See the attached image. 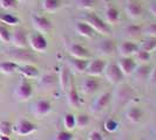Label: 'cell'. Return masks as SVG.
<instances>
[{
    "instance_id": "cell-34",
    "label": "cell",
    "mask_w": 156,
    "mask_h": 140,
    "mask_svg": "<svg viewBox=\"0 0 156 140\" xmlns=\"http://www.w3.org/2000/svg\"><path fill=\"white\" fill-rule=\"evenodd\" d=\"M135 56H136V60L140 61L142 64H147V63L150 61V57H151L150 53L144 52V50H142V49H139V50L135 53Z\"/></svg>"
},
{
    "instance_id": "cell-25",
    "label": "cell",
    "mask_w": 156,
    "mask_h": 140,
    "mask_svg": "<svg viewBox=\"0 0 156 140\" xmlns=\"http://www.w3.org/2000/svg\"><path fill=\"white\" fill-rule=\"evenodd\" d=\"M19 64L13 61H5L0 63V72L4 75H12L16 71H18Z\"/></svg>"
},
{
    "instance_id": "cell-35",
    "label": "cell",
    "mask_w": 156,
    "mask_h": 140,
    "mask_svg": "<svg viewBox=\"0 0 156 140\" xmlns=\"http://www.w3.org/2000/svg\"><path fill=\"white\" fill-rule=\"evenodd\" d=\"M11 32L8 31V28L4 25H0V41L4 43L11 42Z\"/></svg>"
},
{
    "instance_id": "cell-22",
    "label": "cell",
    "mask_w": 156,
    "mask_h": 140,
    "mask_svg": "<svg viewBox=\"0 0 156 140\" xmlns=\"http://www.w3.org/2000/svg\"><path fill=\"white\" fill-rule=\"evenodd\" d=\"M126 116H127V119H128L130 123L135 124V123H139L141 119H142V117H143V111H142V109L139 108V106H132V108L128 109Z\"/></svg>"
},
{
    "instance_id": "cell-26",
    "label": "cell",
    "mask_w": 156,
    "mask_h": 140,
    "mask_svg": "<svg viewBox=\"0 0 156 140\" xmlns=\"http://www.w3.org/2000/svg\"><path fill=\"white\" fill-rule=\"evenodd\" d=\"M62 6V0H42V8L45 12L53 13Z\"/></svg>"
},
{
    "instance_id": "cell-41",
    "label": "cell",
    "mask_w": 156,
    "mask_h": 140,
    "mask_svg": "<svg viewBox=\"0 0 156 140\" xmlns=\"http://www.w3.org/2000/svg\"><path fill=\"white\" fill-rule=\"evenodd\" d=\"M88 140H105V137L100 131H96L94 130L89 133V137H88Z\"/></svg>"
},
{
    "instance_id": "cell-36",
    "label": "cell",
    "mask_w": 156,
    "mask_h": 140,
    "mask_svg": "<svg viewBox=\"0 0 156 140\" xmlns=\"http://www.w3.org/2000/svg\"><path fill=\"white\" fill-rule=\"evenodd\" d=\"M53 140H74V135L70 131L63 130V131H59L55 133Z\"/></svg>"
},
{
    "instance_id": "cell-16",
    "label": "cell",
    "mask_w": 156,
    "mask_h": 140,
    "mask_svg": "<svg viewBox=\"0 0 156 140\" xmlns=\"http://www.w3.org/2000/svg\"><path fill=\"white\" fill-rule=\"evenodd\" d=\"M18 71L20 72V75L23 78H37L39 76V69L33 65V64H23V65H19Z\"/></svg>"
},
{
    "instance_id": "cell-45",
    "label": "cell",
    "mask_w": 156,
    "mask_h": 140,
    "mask_svg": "<svg viewBox=\"0 0 156 140\" xmlns=\"http://www.w3.org/2000/svg\"><path fill=\"white\" fill-rule=\"evenodd\" d=\"M0 140H12L9 137H6V135H0Z\"/></svg>"
},
{
    "instance_id": "cell-11",
    "label": "cell",
    "mask_w": 156,
    "mask_h": 140,
    "mask_svg": "<svg viewBox=\"0 0 156 140\" xmlns=\"http://www.w3.org/2000/svg\"><path fill=\"white\" fill-rule=\"evenodd\" d=\"M119 67L125 76H129L134 74V71L137 67V63L132 57H121V60L119 61Z\"/></svg>"
},
{
    "instance_id": "cell-5",
    "label": "cell",
    "mask_w": 156,
    "mask_h": 140,
    "mask_svg": "<svg viewBox=\"0 0 156 140\" xmlns=\"http://www.w3.org/2000/svg\"><path fill=\"white\" fill-rule=\"evenodd\" d=\"M28 46L34 52L38 53H45L48 48V41L41 33H34L31 36H28Z\"/></svg>"
},
{
    "instance_id": "cell-6",
    "label": "cell",
    "mask_w": 156,
    "mask_h": 140,
    "mask_svg": "<svg viewBox=\"0 0 156 140\" xmlns=\"http://www.w3.org/2000/svg\"><path fill=\"white\" fill-rule=\"evenodd\" d=\"M11 43L16 48L26 49L28 46V35L27 32L23 28H18L11 34Z\"/></svg>"
},
{
    "instance_id": "cell-37",
    "label": "cell",
    "mask_w": 156,
    "mask_h": 140,
    "mask_svg": "<svg viewBox=\"0 0 156 140\" xmlns=\"http://www.w3.org/2000/svg\"><path fill=\"white\" fill-rule=\"evenodd\" d=\"M18 50H16V58H19V60H21V61H30V60H33V56L30 54V52H27L26 49H19V48H16Z\"/></svg>"
},
{
    "instance_id": "cell-40",
    "label": "cell",
    "mask_w": 156,
    "mask_h": 140,
    "mask_svg": "<svg viewBox=\"0 0 156 140\" xmlns=\"http://www.w3.org/2000/svg\"><path fill=\"white\" fill-rule=\"evenodd\" d=\"M126 31L127 33L129 34V35H139L142 33V28H141V26H137V25H130V26H128L127 28H126Z\"/></svg>"
},
{
    "instance_id": "cell-10",
    "label": "cell",
    "mask_w": 156,
    "mask_h": 140,
    "mask_svg": "<svg viewBox=\"0 0 156 140\" xmlns=\"http://www.w3.org/2000/svg\"><path fill=\"white\" fill-rule=\"evenodd\" d=\"M106 67H107V63L105 62L103 60H101V58H95V60L89 62L86 72L89 76L96 77V76L101 75L102 72H105Z\"/></svg>"
},
{
    "instance_id": "cell-1",
    "label": "cell",
    "mask_w": 156,
    "mask_h": 140,
    "mask_svg": "<svg viewBox=\"0 0 156 140\" xmlns=\"http://www.w3.org/2000/svg\"><path fill=\"white\" fill-rule=\"evenodd\" d=\"M87 23L93 28L95 32L103 34V35H109L112 33L109 25L106 22L105 20H102L100 16H98L95 13H88L86 15Z\"/></svg>"
},
{
    "instance_id": "cell-21",
    "label": "cell",
    "mask_w": 156,
    "mask_h": 140,
    "mask_svg": "<svg viewBox=\"0 0 156 140\" xmlns=\"http://www.w3.org/2000/svg\"><path fill=\"white\" fill-rule=\"evenodd\" d=\"M75 31L79 35L83 36V38H92L94 35V29L85 21H78L75 23Z\"/></svg>"
},
{
    "instance_id": "cell-3",
    "label": "cell",
    "mask_w": 156,
    "mask_h": 140,
    "mask_svg": "<svg viewBox=\"0 0 156 140\" xmlns=\"http://www.w3.org/2000/svg\"><path fill=\"white\" fill-rule=\"evenodd\" d=\"M16 97L19 101H28L33 96V86L28 82L27 78H23L16 88V91H14Z\"/></svg>"
},
{
    "instance_id": "cell-32",
    "label": "cell",
    "mask_w": 156,
    "mask_h": 140,
    "mask_svg": "<svg viewBox=\"0 0 156 140\" xmlns=\"http://www.w3.org/2000/svg\"><path fill=\"white\" fill-rule=\"evenodd\" d=\"M119 126H120L119 123H117L115 119H113V118L107 119V120L105 122V124H103L105 130L109 133H113V132H115V131H117V130H119Z\"/></svg>"
},
{
    "instance_id": "cell-38",
    "label": "cell",
    "mask_w": 156,
    "mask_h": 140,
    "mask_svg": "<svg viewBox=\"0 0 156 140\" xmlns=\"http://www.w3.org/2000/svg\"><path fill=\"white\" fill-rule=\"evenodd\" d=\"M18 5V0H0V7L4 9H12Z\"/></svg>"
},
{
    "instance_id": "cell-7",
    "label": "cell",
    "mask_w": 156,
    "mask_h": 140,
    "mask_svg": "<svg viewBox=\"0 0 156 140\" xmlns=\"http://www.w3.org/2000/svg\"><path fill=\"white\" fill-rule=\"evenodd\" d=\"M52 109H53V106H52L51 101L42 98V99H39V101H37L34 103V105H33V115L35 117H38V118H41V117L49 115Z\"/></svg>"
},
{
    "instance_id": "cell-48",
    "label": "cell",
    "mask_w": 156,
    "mask_h": 140,
    "mask_svg": "<svg viewBox=\"0 0 156 140\" xmlns=\"http://www.w3.org/2000/svg\"><path fill=\"white\" fill-rule=\"evenodd\" d=\"M76 140H81V139H76Z\"/></svg>"
},
{
    "instance_id": "cell-39",
    "label": "cell",
    "mask_w": 156,
    "mask_h": 140,
    "mask_svg": "<svg viewBox=\"0 0 156 140\" xmlns=\"http://www.w3.org/2000/svg\"><path fill=\"white\" fill-rule=\"evenodd\" d=\"M96 4V0H78V5L80 8L83 9H90Z\"/></svg>"
},
{
    "instance_id": "cell-23",
    "label": "cell",
    "mask_w": 156,
    "mask_h": 140,
    "mask_svg": "<svg viewBox=\"0 0 156 140\" xmlns=\"http://www.w3.org/2000/svg\"><path fill=\"white\" fill-rule=\"evenodd\" d=\"M89 62L90 61L88 58H75V57L70 58L72 68L75 70L76 72H86Z\"/></svg>"
},
{
    "instance_id": "cell-28",
    "label": "cell",
    "mask_w": 156,
    "mask_h": 140,
    "mask_svg": "<svg viewBox=\"0 0 156 140\" xmlns=\"http://www.w3.org/2000/svg\"><path fill=\"white\" fill-rule=\"evenodd\" d=\"M0 22L5 23L7 26H18L20 23L19 18L13 14H9V13H2L0 14Z\"/></svg>"
},
{
    "instance_id": "cell-27",
    "label": "cell",
    "mask_w": 156,
    "mask_h": 140,
    "mask_svg": "<svg viewBox=\"0 0 156 140\" xmlns=\"http://www.w3.org/2000/svg\"><path fill=\"white\" fill-rule=\"evenodd\" d=\"M140 49L144 50V52H148V53H153L156 52V38L155 36H147L146 39L141 42Z\"/></svg>"
},
{
    "instance_id": "cell-24",
    "label": "cell",
    "mask_w": 156,
    "mask_h": 140,
    "mask_svg": "<svg viewBox=\"0 0 156 140\" xmlns=\"http://www.w3.org/2000/svg\"><path fill=\"white\" fill-rule=\"evenodd\" d=\"M105 16H106V21L107 23H112V25H115L120 19V12L116 7L114 6H109L107 7L106 12H105Z\"/></svg>"
},
{
    "instance_id": "cell-29",
    "label": "cell",
    "mask_w": 156,
    "mask_h": 140,
    "mask_svg": "<svg viewBox=\"0 0 156 140\" xmlns=\"http://www.w3.org/2000/svg\"><path fill=\"white\" fill-rule=\"evenodd\" d=\"M99 49L101 50V53L103 55H112L115 52L116 47H115V43H114L112 40H105V41L101 42Z\"/></svg>"
},
{
    "instance_id": "cell-12",
    "label": "cell",
    "mask_w": 156,
    "mask_h": 140,
    "mask_svg": "<svg viewBox=\"0 0 156 140\" xmlns=\"http://www.w3.org/2000/svg\"><path fill=\"white\" fill-rule=\"evenodd\" d=\"M117 50L122 57H130L132 55H135V53L139 50V46L133 41H123L119 46Z\"/></svg>"
},
{
    "instance_id": "cell-15",
    "label": "cell",
    "mask_w": 156,
    "mask_h": 140,
    "mask_svg": "<svg viewBox=\"0 0 156 140\" xmlns=\"http://www.w3.org/2000/svg\"><path fill=\"white\" fill-rule=\"evenodd\" d=\"M61 71H60V76H59V82H60V86H61V90L63 91H68V89L72 85V74H70L69 69L63 65L61 67Z\"/></svg>"
},
{
    "instance_id": "cell-18",
    "label": "cell",
    "mask_w": 156,
    "mask_h": 140,
    "mask_svg": "<svg viewBox=\"0 0 156 140\" xmlns=\"http://www.w3.org/2000/svg\"><path fill=\"white\" fill-rule=\"evenodd\" d=\"M67 98H68V104H69L70 106L75 108V109L80 108L81 104H82V101L80 98V95H79L78 90H76V88L73 84L70 85V88L67 91Z\"/></svg>"
},
{
    "instance_id": "cell-8",
    "label": "cell",
    "mask_w": 156,
    "mask_h": 140,
    "mask_svg": "<svg viewBox=\"0 0 156 140\" xmlns=\"http://www.w3.org/2000/svg\"><path fill=\"white\" fill-rule=\"evenodd\" d=\"M135 96V91L133 88L128 84H122L119 86V90L116 92V98L117 102H120V104L125 105L128 102H130Z\"/></svg>"
},
{
    "instance_id": "cell-9",
    "label": "cell",
    "mask_w": 156,
    "mask_h": 140,
    "mask_svg": "<svg viewBox=\"0 0 156 140\" xmlns=\"http://www.w3.org/2000/svg\"><path fill=\"white\" fill-rule=\"evenodd\" d=\"M33 26L39 33H48L52 29V22L51 20L44 15H33L32 16Z\"/></svg>"
},
{
    "instance_id": "cell-17",
    "label": "cell",
    "mask_w": 156,
    "mask_h": 140,
    "mask_svg": "<svg viewBox=\"0 0 156 140\" xmlns=\"http://www.w3.org/2000/svg\"><path fill=\"white\" fill-rule=\"evenodd\" d=\"M110 99H112V93L110 92H103L100 95L99 98H96V101L93 104V111L94 112H100L102 110L107 108V105L109 104Z\"/></svg>"
},
{
    "instance_id": "cell-31",
    "label": "cell",
    "mask_w": 156,
    "mask_h": 140,
    "mask_svg": "<svg viewBox=\"0 0 156 140\" xmlns=\"http://www.w3.org/2000/svg\"><path fill=\"white\" fill-rule=\"evenodd\" d=\"M13 132V125L8 120H0V135L9 137Z\"/></svg>"
},
{
    "instance_id": "cell-2",
    "label": "cell",
    "mask_w": 156,
    "mask_h": 140,
    "mask_svg": "<svg viewBox=\"0 0 156 140\" xmlns=\"http://www.w3.org/2000/svg\"><path fill=\"white\" fill-rule=\"evenodd\" d=\"M37 130H38V126L28 119H19L16 124L13 125V132L20 137L30 135L35 132Z\"/></svg>"
},
{
    "instance_id": "cell-44",
    "label": "cell",
    "mask_w": 156,
    "mask_h": 140,
    "mask_svg": "<svg viewBox=\"0 0 156 140\" xmlns=\"http://www.w3.org/2000/svg\"><path fill=\"white\" fill-rule=\"evenodd\" d=\"M150 12H151V14L156 18V1H154V2L150 5Z\"/></svg>"
},
{
    "instance_id": "cell-33",
    "label": "cell",
    "mask_w": 156,
    "mask_h": 140,
    "mask_svg": "<svg viewBox=\"0 0 156 140\" xmlns=\"http://www.w3.org/2000/svg\"><path fill=\"white\" fill-rule=\"evenodd\" d=\"M90 123V117L86 115V113H81L76 116V126L80 128H85Z\"/></svg>"
},
{
    "instance_id": "cell-47",
    "label": "cell",
    "mask_w": 156,
    "mask_h": 140,
    "mask_svg": "<svg viewBox=\"0 0 156 140\" xmlns=\"http://www.w3.org/2000/svg\"><path fill=\"white\" fill-rule=\"evenodd\" d=\"M23 1H28V0H23Z\"/></svg>"
},
{
    "instance_id": "cell-43",
    "label": "cell",
    "mask_w": 156,
    "mask_h": 140,
    "mask_svg": "<svg viewBox=\"0 0 156 140\" xmlns=\"http://www.w3.org/2000/svg\"><path fill=\"white\" fill-rule=\"evenodd\" d=\"M149 81H150L151 84H156V68L151 69L150 76H149Z\"/></svg>"
},
{
    "instance_id": "cell-13",
    "label": "cell",
    "mask_w": 156,
    "mask_h": 140,
    "mask_svg": "<svg viewBox=\"0 0 156 140\" xmlns=\"http://www.w3.org/2000/svg\"><path fill=\"white\" fill-rule=\"evenodd\" d=\"M81 88H82V91L87 95H90V93H94L95 91L99 90L100 88V82L98 78L93 77V76H89L87 77L86 79H83L82 84H81Z\"/></svg>"
},
{
    "instance_id": "cell-30",
    "label": "cell",
    "mask_w": 156,
    "mask_h": 140,
    "mask_svg": "<svg viewBox=\"0 0 156 140\" xmlns=\"http://www.w3.org/2000/svg\"><path fill=\"white\" fill-rule=\"evenodd\" d=\"M62 123H63L65 128H66L67 131H70V130H73V128L76 127V116H74L73 113H69V112H68V113H66V115L63 116Z\"/></svg>"
},
{
    "instance_id": "cell-14",
    "label": "cell",
    "mask_w": 156,
    "mask_h": 140,
    "mask_svg": "<svg viewBox=\"0 0 156 140\" xmlns=\"http://www.w3.org/2000/svg\"><path fill=\"white\" fill-rule=\"evenodd\" d=\"M126 12L129 18L132 19H137L139 16H141L142 12H143V8L139 1L136 0H129L127 2V7H126Z\"/></svg>"
},
{
    "instance_id": "cell-46",
    "label": "cell",
    "mask_w": 156,
    "mask_h": 140,
    "mask_svg": "<svg viewBox=\"0 0 156 140\" xmlns=\"http://www.w3.org/2000/svg\"><path fill=\"white\" fill-rule=\"evenodd\" d=\"M155 132H156V123H155Z\"/></svg>"
},
{
    "instance_id": "cell-4",
    "label": "cell",
    "mask_w": 156,
    "mask_h": 140,
    "mask_svg": "<svg viewBox=\"0 0 156 140\" xmlns=\"http://www.w3.org/2000/svg\"><path fill=\"white\" fill-rule=\"evenodd\" d=\"M105 74H106L108 82H110L112 84H120L125 79V75L116 63L107 64V67L105 69Z\"/></svg>"
},
{
    "instance_id": "cell-20",
    "label": "cell",
    "mask_w": 156,
    "mask_h": 140,
    "mask_svg": "<svg viewBox=\"0 0 156 140\" xmlns=\"http://www.w3.org/2000/svg\"><path fill=\"white\" fill-rule=\"evenodd\" d=\"M150 72H151V68L148 64H141L139 67H136V69L134 71V75H135V78L140 82H144L149 79V76H150Z\"/></svg>"
},
{
    "instance_id": "cell-19",
    "label": "cell",
    "mask_w": 156,
    "mask_h": 140,
    "mask_svg": "<svg viewBox=\"0 0 156 140\" xmlns=\"http://www.w3.org/2000/svg\"><path fill=\"white\" fill-rule=\"evenodd\" d=\"M69 54L72 57H75V58H88L89 57L88 50L79 43H72L70 45Z\"/></svg>"
},
{
    "instance_id": "cell-42",
    "label": "cell",
    "mask_w": 156,
    "mask_h": 140,
    "mask_svg": "<svg viewBox=\"0 0 156 140\" xmlns=\"http://www.w3.org/2000/svg\"><path fill=\"white\" fill-rule=\"evenodd\" d=\"M144 34L147 36H155L156 38V23H150L144 29Z\"/></svg>"
}]
</instances>
